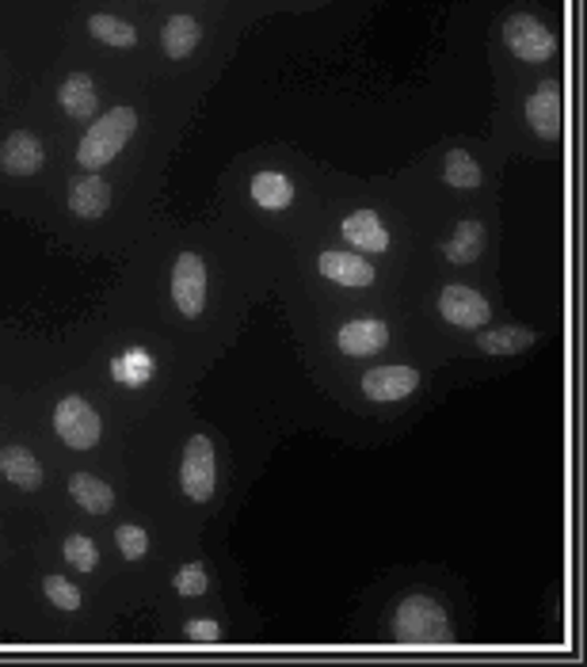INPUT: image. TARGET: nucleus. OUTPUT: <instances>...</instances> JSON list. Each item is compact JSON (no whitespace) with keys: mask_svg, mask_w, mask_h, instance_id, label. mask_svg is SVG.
<instances>
[{"mask_svg":"<svg viewBox=\"0 0 587 667\" xmlns=\"http://www.w3.org/2000/svg\"><path fill=\"white\" fill-rule=\"evenodd\" d=\"M393 637L401 645H450V618L432 595H404L393 611Z\"/></svg>","mask_w":587,"mask_h":667,"instance_id":"f257e3e1","label":"nucleus"},{"mask_svg":"<svg viewBox=\"0 0 587 667\" xmlns=\"http://www.w3.org/2000/svg\"><path fill=\"white\" fill-rule=\"evenodd\" d=\"M336 344H340L344 355L367 358V355H378L385 344H390V329H385L378 316H355V321H347L344 329L336 332Z\"/></svg>","mask_w":587,"mask_h":667,"instance_id":"9b49d317","label":"nucleus"},{"mask_svg":"<svg viewBox=\"0 0 587 667\" xmlns=\"http://www.w3.org/2000/svg\"><path fill=\"white\" fill-rule=\"evenodd\" d=\"M172 302L184 316H198L206 305V263L198 252H184L172 267Z\"/></svg>","mask_w":587,"mask_h":667,"instance_id":"6e6552de","label":"nucleus"},{"mask_svg":"<svg viewBox=\"0 0 587 667\" xmlns=\"http://www.w3.org/2000/svg\"><path fill=\"white\" fill-rule=\"evenodd\" d=\"M57 104H62V111L69 115V119H77V122L96 119L99 96H96L93 77H88V73H73V77H65L62 88H57Z\"/></svg>","mask_w":587,"mask_h":667,"instance_id":"2eb2a0df","label":"nucleus"},{"mask_svg":"<svg viewBox=\"0 0 587 667\" xmlns=\"http://www.w3.org/2000/svg\"><path fill=\"white\" fill-rule=\"evenodd\" d=\"M420 389V370L416 366H404V363H393V366H374V370L362 374V394L370 400H404Z\"/></svg>","mask_w":587,"mask_h":667,"instance_id":"1a4fd4ad","label":"nucleus"},{"mask_svg":"<svg viewBox=\"0 0 587 667\" xmlns=\"http://www.w3.org/2000/svg\"><path fill=\"white\" fill-rule=\"evenodd\" d=\"M172 588H176V595L184 599H195L203 595L206 588H210V580H206V569L203 564H184V569H176V577H172Z\"/></svg>","mask_w":587,"mask_h":667,"instance_id":"bb28decb","label":"nucleus"},{"mask_svg":"<svg viewBox=\"0 0 587 667\" xmlns=\"http://www.w3.org/2000/svg\"><path fill=\"white\" fill-rule=\"evenodd\" d=\"M443 180L458 191H474V187H481L485 172L466 149H450V153H446V164H443Z\"/></svg>","mask_w":587,"mask_h":667,"instance_id":"5701e85b","label":"nucleus"},{"mask_svg":"<svg viewBox=\"0 0 587 667\" xmlns=\"http://www.w3.org/2000/svg\"><path fill=\"white\" fill-rule=\"evenodd\" d=\"M252 198L263 211H286L294 203V183L283 172H256L252 176Z\"/></svg>","mask_w":587,"mask_h":667,"instance_id":"412c9836","label":"nucleus"},{"mask_svg":"<svg viewBox=\"0 0 587 667\" xmlns=\"http://www.w3.org/2000/svg\"><path fill=\"white\" fill-rule=\"evenodd\" d=\"M187 641H198V645H214V641H221V625L214 618H192L184 625Z\"/></svg>","mask_w":587,"mask_h":667,"instance_id":"cd10ccee","label":"nucleus"},{"mask_svg":"<svg viewBox=\"0 0 587 667\" xmlns=\"http://www.w3.org/2000/svg\"><path fill=\"white\" fill-rule=\"evenodd\" d=\"M317 271L336 287H370L374 282V263L355 252H336V248L317 256Z\"/></svg>","mask_w":587,"mask_h":667,"instance_id":"f8f14e48","label":"nucleus"},{"mask_svg":"<svg viewBox=\"0 0 587 667\" xmlns=\"http://www.w3.org/2000/svg\"><path fill=\"white\" fill-rule=\"evenodd\" d=\"M43 595L57 606V611H69V614L80 611V591H77V583L65 580V577H46V580H43Z\"/></svg>","mask_w":587,"mask_h":667,"instance_id":"393cba45","label":"nucleus"},{"mask_svg":"<svg viewBox=\"0 0 587 667\" xmlns=\"http://www.w3.org/2000/svg\"><path fill=\"white\" fill-rule=\"evenodd\" d=\"M485 245H489V233H485V225L477 218H466V222L454 225V233L443 240V256H446V263L466 267V263L481 260Z\"/></svg>","mask_w":587,"mask_h":667,"instance_id":"4468645a","label":"nucleus"},{"mask_svg":"<svg viewBox=\"0 0 587 667\" xmlns=\"http://www.w3.org/2000/svg\"><path fill=\"white\" fill-rule=\"evenodd\" d=\"M439 316L454 329H469L481 332L485 324L492 321V305L485 302V294L461 287V282H450V287L439 290Z\"/></svg>","mask_w":587,"mask_h":667,"instance_id":"423d86ee","label":"nucleus"},{"mask_svg":"<svg viewBox=\"0 0 587 667\" xmlns=\"http://www.w3.org/2000/svg\"><path fill=\"white\" fill-rule=\"evenodd\" d=\"M107 206H111V183H107L104 176L88 172V176L73 180V187H69V211L77 214V218H104Z\"/></svg>","mask_w":587,"mask_h":667,"instance_id":"dca6fc26","label":"nucleus"},{"mask_svg":"<svg viewBox=\"0 0 587 667\" xmlns=\"http://www.w3.org/2000/svg\"><path fill=\"white\" fill-rule=\"evenodd\" d=\"M54 431L65 447L93 450L104 435V423H99V412L85 397H62L54 408Z\"/></svg>","mask_w":587,"mask_h":667,"instance_id":"20e7f679","label":"nucleus"},{"mask_svg":"<svg viewBox=\"0 0 587 667\" xmlns=\"http://www.w3.org/2000/svg\"><path fill=\"white\" fill-rule=\"evenodd\" d=\"M218 485V462H214V443L206 435H192L184 447V462H180V488L187 499L206 504Z\"/></svg>","mask_w":587,"mask_h":667,"instance_id":"39448f33","label":"nucleus"},{"mask_svg":"<svg viewBox=\"0 0 587 667\" xmlns=\"http://www.w3.org/2000/svg\"><path fill=\"white\" fill-rule=\"evenodd\" d=\"M62 553L77 572H96V564H99V549L88 534H69L65 546H62Z\"/></svg>","mask_w":587,"mask_h":667,"instance_id":"b1692460","label":"nucleus"},{"mask_svg":"<svg viewBox=\"0 0 587 667\" xmlns=\"http://www.w3.org/2000/svg\"><path fill=\"white\" fill-rule=\"evenodd\" d=\"M198 39H203V28L195 23V15H172V20H164V28H161V46L172 62L195 54Z\"/></svg>","mask_w":587,"mask_h":667,"instance_id":"aec40b11","label":"nucleus"},{"mask_svg":"<svg viewBox=\"0 0 587 667\" xmlns=\"http://www.w3.org/2000/svg\"><path fill=\"white\" fill-rule=\"evenodd\" d=\"M134 130H138L134 107H111V111H104V119H96L77 146L80 169L99 172L104 164H111L127 149V141L134 138Z\"/></svg>","mask_w":587,"mask_h":667,"instance_id":"f03ea898","label":"nucleus"},{"mask_svg":"<svg viewBox=\"0 0 587 667\" xmlns=\"http://www.w3.org/2000/svg\"><path fill=\"white\" fill-rule=\"evenodd\" d=\"M43 164H46L43 141H39L31 130L8 133L4 146H0V169H4L8 176H35Z\"/></svg>","mask_w":587,"mask_h":667,"instance_id":"9d476101","label":"nucleus"},{"mask_svg":"<svg viewBox=\"0 0 587 667\" xmlns=\"http://www.w3.org/2000/svg\"><path fill=\"white\" fill-rule=\"evenodd\" d=\"M88 35L99 39V43H107V46H119V50L138 46L134 23L119 20V15H107V12H99V15H93V20H88Z\"/></svg>","mask_w":587,"mask_h":667,"instance_id":"4be33fe9","label":"nucleus"},{"mask_svg":"<svg viewBox=\"0 0 587 667\" xmlns=\"http://www.w3.org/2000/svg\"><path fill=\"white\" fill-rule=\"evenodd\" d=\"M0 473H4V481H12V488H23V492L43 488V465L35 462V454H31L28 447L0 450Z\"/></svg>","mask_w":587,"mask_h":667,"instance_id":"f3484780","label":"nucleus"},{"mask_svg":"<svg viewBox=\"0 0 587 667\" xmlns=\"http://www.w3.org/2000/svg\"><path fill=\"white\" fill-rule=\"evenodd\" d=\"M526 122L542 141H557L565 133V92L561 80H542L526 99Z\"/></svg>","mask_w":587,"mask_h":667,"instance_id":"0eeeda50","label":"nucleus"},{"mask_svg":"<svg viewBox=\"0 0 587 667\" xmlns=\"http://www.w3.org/2000/svg\"><path fill=\"white\" fill-rule=\"evenodd\" d=\"M115 546H119V553L127 557V561H142L149 553V534H145V527L127 523V527L115 530Z\"/></svg>","mask_w":587,"mask_h":667,"instance_id":"a878e982","label":"nucleus"},{"mask_svg":"<svg viewBox=\"0 0 587 667\" xmlns=\"http://www.w3.org/2000/svg\"><path fill=\"white\" fill-rule=\"evenodd\" d=\"M539 344V332L523 329V324H503V329H481L477 336V347L485 355H519L526 347Z\"/></svg>","mask_w":587,"mask_h":667,"instance_id":"a211bd4d","label":"nucleus"},{"mask_svg":"<svg viewBox=\"0 0 587 667\" xmlns=\"http://www.w3.org/2000/svg\"><path fill=\"white\" fill-rule=\"evenodd\" d=\"M344 240L359 252H385L390 248V229L374 211H355L344 218Z\"/></svg>","mask_w":587,"mask_h":667,"instance_id":"ddd939ff","label":"nucleus"},{"mask_svg":"<svg viewBox=\"0 0 587 667\" xmlns=\"http://www.w3.org/2000/svg\"><path fill=\"white\" fill-rule=\"evenodd\" d=\"M503 43H508V50L519 62H531V65L550 62V57L557 54L553 31L531 12H511L508 20H503Z\"/></svg>","mask_w":587,"mask_h":667,"instance_id":"7ed1b4c3","label":"nucleus"},{"mask_svg":"<svg viewBox=\"0 0 587 667\" xmlns=\"http://www.w3.org/2000/svg\"><path fill=\"white\" fill-rule=\"evenodd\" d=\"M69 496L77 507H85L88 515H107L115 507V488L107 481L93 477V473H73Z\"/></svg>","mask_w":587,"mask_h":667,"instance_id":"6ab92c4d","label":"nucleus"}]
</instances>
